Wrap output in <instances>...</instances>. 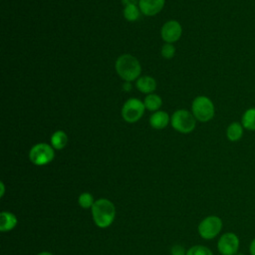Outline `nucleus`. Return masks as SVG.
Here are the masks:
<instances>
[{
    "label": "nucleus",
    "instance_id": "1",
    "mask_svg": "<svg viewBox=\"0 0 255 255\" xmlns=\"http://www.w3.org/2000/svg\"><path fill=\"white\" fill-rule=\"evenodd\" d=\"M92 216L95 224L100 228L109 227L115 219L116 208L114 203L107 198H100L92 206Z\"/></svg>",
    "mask_w": 255,
    "mask_h": 255
},
{
    "label": "nucleus",
    "instance_id": "2",
    "mask_svg": "<svg viewBox=\"0 0 255 255\" xmlns=\"http://www.w3.org/2000/svg\"><path fill=\"white\" fill-rule=\"evenodd\" d=\"M115 67L118 75L126 82H131L138 79L141 73V67L138 60L128 54L120 56L116 61Z\"/></svg>",
    "mask_w": 255,
    "mask_h": 255
},
{
    "label": "nucleus",
    "instance_id": "3",
    "mask_svg": "<svg viewBox=\"0 0 255 255\" xmlns=\"http://www.w3.org/2000/svg\"><path fill=\"white\" fill-rule=\"evenodd\" d=\"M191 112L197 121L205 123L214 117L215 109L209 98L205 96H199L193 100L191 104Z\"/></svg>",
    "mask_w": 255,
    "mask_h": 255
},
{
    "label": "nucleus",
    "instance_id": "4",
    "mask_svg": "<svg viewBox=\"0 0 255 255\" xmlns=\"http://www.w3.org/2000/svg\"><path fill=\"white\" fill-rule=\"evenodd\" d=\"M170 124L176 131L180 133H189L195 128L196 119L192 113L186 110H178L171 116Z\"/></svg>",
    "mask_w": 255,
    "mask_h": 255
},
{
    "label": "nucleus",
    "instance_id": "5",
    "mask_svg": "<svg viewBox=\"0 0 255 255\" xmlns=\"http://www.w3.org/2000/svg\"><path fill=\"white\" fill-rule=\"evenodd\" d=\"M55 156L54 147L48 143L40 142L32 146L29 151V159L35 165H45L50 163Z\"/></svg>",
    "mask_w": 255,
    "mask_h": 255
},
{
    "label": "nucleus",
    "instance_id": "6",
    "mask_svg": "<svg viewBox=\"0 0 255 255\" xmlns=\"http://www.w3.org/2000/svg\"><path fill=\"white\" fill-rule=\"evenodd\" d=\"M223 226L222 219L216 215H209L202 219L198 225V233L205 240L215 238Z\"/></svg>",
    "mask_w": 255,
    "mask_h": 255
},
{
    "label": "nucleus",
    "instance_id": "7",
    "mask_svg": "<svg viewBox=\"0 0 255 255\" xmlns=\"http://www.w3.org/2000/svg\"><path fill=\"white\" fill-rule=\"evenodd\" d=\"M144 110L145 107L143 102L135 98H130L124 104L122 108V116L127 123L132 124L142 117Z\"/></svg>",
    "mask_w": 255,
    "mask_h": 255
},
{
    "label": "nucleus",
    "instance_id": "8",
    "mask_svg": "<svg viewBox=\"0 0 255 255\" xmlns=\"http://www.w3.org/2000/svg\"><path fill=\"white\" fill-rule=\"evenodd\" d=\"M239 246V237L233 232L223 233L217 242V249L221 255H236Z\"/></svg>",
    "mask_w": 255,
    "mask_h": 255
},
{
    "label": "nucleus",
    "instance_id": "9",
    "mask_svg": "<svg viewBox=\"0 0 255 255\" xmlns=\"http://www.w3.org/2000/svg\"><path fill=\"white\" fill-rule=\"evenodd\" d=\"M182 34L181 25L175 20H169L163 24L161 27L160 35L162 40L165 43H174L176 42Z\"/></svg>",
    "mask_w": 255,
    "mask_h": 255
},
{
    "label": "nucleus",
    "instance_id": "10",
    "mask_svg": "<svg viewBox=\"0 0 255 255\" xmlns=\"http://www.w3.org/2000/svg\"><path fill=\"white\" fill-rule=\"evenodd\" d=\"M164 2L165 0H139L138 7L143 15L154 16L162 10Z\"/></svg>",
    "mask_w": 255,
    "mask_h": 255
},
{
    "label": "nucleus",
    "instance_id": "11",
    "mask_svg": "<svg viewBox=\"0 0 255 255\" xmlns=\"http://www.w3.org/2000/svg\"><path fill=\"white\" fill-rule=\"evenodd\" d=\"M136 89L142 94H152L156 89V82L153 78L149 76H141L136 80Z\"/></svg>",
    "mask_w": 255,
    "mask_h": 255
},
{
    "label": "nucleus",
    "instance_id": "12",
    "mask_svg": "<svg viewBox=\"0 0 255 255\" xmlns=\"http://www.w3.org/2000/svg\"><path fill=\"white\" fill-rule=\"evenodd\" d=\"M169 123V116L166 112L157 111L149 118V125L155 129L164 128Z\"/></svg>",
    "mask_w": 255,
    "mask_h": 255
},
{
    "label": "nucleus",
    "instance_id": "13",
    "mask_svg": "<svg viewBox=\"0 0 255 255\" xmlns=\"http://www.w3.org/2000/svg\"><path fill=\"white\" fill-rule=\"evenodd\" d=\"M17 225V217L9 212L2 211L0 213V231L8 232Z\"/></svg>",
    "mask_w": 255,
    "mask_h": 255
},
{
    "label": "nucleus",
    "instance_id": "14",
    "mask_svg": "<svg viewBox=\"0 0 255 255\" xmlns=\"http://www.w3.org/2000/svg\"><path fill=\"white\" fill-rule=\"evenodd\" d=\"M243 135V126L240 123H231L226 129V136L230 141H238Z\"/></svg>",
    "mask_w": 255,
    "mask_h": 255
},
{
    "label": "nucleus",
    "instance_id": "15",
    "mask_svg": "<svg viewBox=\"0 0 255 255\" xmlns=\"http://www.w3.org/2000/svg\"><path fill=\"white\" fill-rule=\"evenodd\" d=\"M68 142L67 133L64 130H56L51 136V145L54 149H63Z\"/></svg>",
    "mask_w": 255,
    "mask_h": 255
},
{
    "label": "nucleus",
    "instance_id": "16",
    "mask_svg": "<svg viewBox=\"0 0 255 255\" xmlns=\"http://www.w3.org/2000/svg\"><path fill=\"white\" fill-rule=\"evenodd\" d=\"M143 104L146 110L151 112H157L162 105V100L156 94H149L144 98Z\"/></svg>",
    "mask_w": 255,
    "mask_h": 255
},
{
    "label": "nucleus",
    "instance_id": "17",
    "mask_svg": "<svg viewBox=\"0 0 255 255\" xmlns=\"http://www.w3.org/2000/svg\"><path fill=\"white\" fill-rule=\"evenodd\" d=\"M241 124L248 130H255V108L245 111L241 119Z\"/></svg>",
    "mask_w": 255,
    "mask_h": 255
},
{
    "label": "nucleus",
    "instance_id": "18",
    "mask_svg": "<svg viewBox=\"0 0 255 255\" xmlns=\"http://www.w3.org/2000/svg\"><path fill=\"white\" fill-rule=\"evenodd\" d=\"M139 15H140V9L135 4L125 5L124 17L126 20H128L129 22L136 21L139 18Z\"/></svg>",
    "mask_w": 255,
    "mask_h": 255
},
{
    "label": "nucleus",
    "instance_id": "19",
    "mask_svg": "<svg viewBox=\"0 0 255 255\" xmlns=\"http://www.w3.org/2000/svg\"><path fill=\"white\" fill-rule=\"evenodd\" d=\"M78 202L80 204V206L84 209H88V208H92V206L95 203L94 197L91 193L89 192H83L79 198H78Z\"/></svg>",
    "mask_w": 255,
    "mask_h": 255
},
{
    "label": "nucleus",
    "instance_id": "20",
    "mask_svg": "<svg viewBox=\"0 0 255 255\" xmlns=\"http://www.w3.org/2000/svg\"><path fill=\"white\" fill-rule=\"evenodd\" d=\"M186 255H213L212 251L203 245H194L192 247H190L187 252Z\"/></svg>",
    "mask_w": 255,
    "mask_h": 255
},
{
    "label": "nucleus",
    "instance_id": "21",
    "mask_svg": "<svg viewBox=\"0 0 255 255\" xmlns=\"http://www.w3.org/2000/svg\"><path fill=\"white\" fill-rule=\"evenodd\" d=\"M160 53L164 59H171L175 54V47L170 43H166L161 47Z\"/></svg>",
    "mask_w": 255,
    "mask_h": 255
},
{
    "label": "nucleus",
    "instance_id": "22",
    "mask_svg": "<svg viewBox=\"0 0 255 255\" xmlns=\"http://www.w3.org/2000/svg\"><path fill=\"white\" fill-rule=\"evenodd\" d=\"M171 255H186L184 252V248L180 245H175L171 249Z\"/></svg>",
    "mask_w": 255,
    "mask_h": 255
},
{
    "label": "nucleus",
    "instance_id": "23",
    "mask_svg": "<svg viewBox=\"0 0 255 255\" xmlns=\"http://www.w3.org/2000/svg\"><path fill=\"white\" fill-rule=\"evenodd\" d=\"M249 253L250 255H255V237L251 240L249 245Z\"/></svg>",
    "mask_w": 255,
    "mask_h": 255
},
{
    "label": "nucleus",
    "instance_id": "24",
    "mask_svg": "<svg viewBox=\"0 0 255 255\" xmlns=\"http://www.w3.org/2000/svg\"><path fill=\"white\" fill-rule=\"evenodd\" d=\"M123 90H124L125 92H129V91L131 90V84H130V82H125V83L123 84Z\"/></svg>",
    "mask_w": 255,
    "mask_h": 255
},
{
    "label": "nucleus",
    "instance_id": "25",
    "mask_svg": "<svg viewBox=\"0 0 255 255\" xmlns=\"http://www.w3.org/2000/svg\"><path fill=\"white\" fill-rule=\"evenodd\" d=\"M125 5H129V4H135L139 2V0H122Z\"/></svg>",
    "mask_w": 255,
    "mask_h": 255
},
{
    "label": "nucleus",
    "instance_id": "26",
    "mask_svg": "<svg viewBox=\"0 0 255 255\" xmlns=\"http://www.w3.org/2000/svg\"><path fill=\"white\" fill-rule=\"evenodd\" d=\"M0 185H1V193H0V196H3V194H4V183H3V182H0Z\"/></svg>",
    "mask_w": 255,
    "mask_h": 255
},
{
    "label": "nucleus",
    "instance_id": "27",
    "mask_svg": "<svg viewBox=\"0 0 255 255\" xmlns=\"http://www.w3.org/2000/svg\"><path fill=\"white\" fill-rule=\"evenodd\" d=\"M37 255H53V254H52V253H50V252L44 251V252H41V253H39V254H37Z\"/></svg>",
    "mask_w": 255,
    "mask_h": 255
}]
</instances>
